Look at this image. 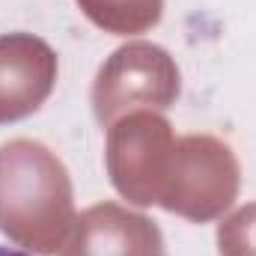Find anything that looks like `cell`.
Returning <instances> with one entry per match:
<instances>
[{"label": "cell", "instance_id": "cell-1", "mask_svg": "<svg viewBox=\"0 0 256 256\" xmlns=\"http://www.w3.org/2000/svg\"><path fill=\"white\" fill-rule=\"evenodd\" d=\"M108 170L131 202H158L188 220L218 218L238 191V164L226 143L208 134L173 137L167 120L146 110L110 128Z\"/></svg>", "mask_w": 256, "mask_h": 256}, {"label": "cell", "instance_id": "cell-2", "mask_svg": "<svg viewBox=\"0 0 256 256\" xmlns=\"http://www.w3.org/2000/svg\"><path fill=\"white\" fill-rule=\"evenodd\" d=\"M72 182L36 140L0 146V232L36 254H57L72 226Z\"/></svg>", "mask_w": 256, "mask_h": 256}, {"label": "cell", "instance_id": "cell-3", "mask_svg": "<svg viewBox=\"0 0 256 256\" xmlns=\"http://www.w3.org/2000/svg\"><path fill=\"white\" fill-rule=\"evenodd\" d=\"M179 96V68L170 54L149 42H131L102 66L92 86V108L110 126L131 108H170Z\"/></svg>", "mask_w": 256, "mask_h": 256}, {"label": "cell", "instance_id": "cell-4", "mask_svg": "<svg viewBox=\"0 0 256 256\" xmlns=\"http://www.w3.org/2000/svg\"><path fill=\"white\" fill-rule=\"evenodd\" d=\"M57 54L30 33L0 36V126L30 116L51 96Z\"/></svg>", "mask_w": 256, "mask_h": 256}, {"label": "cell", "instance_id": "cell-5", "mask_svg": "<svg viewBox=\"0 0 256 256\" xmlns=\"http://www.w3.org/2000/svg\"><path fill=\"white\" fill-rule=\"evenodd\" d=\"M60 256H164L161 230L116 202H98L74 220Z\"/></svg>", "mask_w": 256, "mask_h": 256}, {"label": "cell", "instance_id": "cell-6", "mask_svg": "<svg viewBox=\"0 0 256 256\" xmlns=\"http://www.w3.org/2000/svg\"><path fill=\"white\" fill-rule=\"evenodd\" d=\"M78 3L90 15V21L120 36L155 27L164 9V0H78Z\"/></svg>", "mask_w": 256, "mask_h": 256}, {"label": "cell", "instance_id": "cell-7", "mask_svg": "<svg viewBox=\"0 0 256 256\" xmlns=\"http://www.w3.org/2000/svg\"><path fill=\"white\" fill-rule=\"evenodd\" d=\"M220 256H256V202L238 208L218 230Z\"/></svg>", "mask_w": 256, "mask_h": 256}, {"label": "cell", "instance_id": "cell-8", "mask_svg": "<svg viewBox=\"0 0 256 256\" xmlns=\"http://www.w3.org/2000/svg\"><path fill=\"white\" fill-rule=\"evenodd\" d=\"M0 256H30L24 250H15V248H0Z\"/></svg>", "mask_w": 256, "mask_h": 256}]
</instances>
